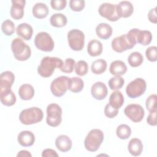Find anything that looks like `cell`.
Returning a JSON list of instances; mask_svg holds the SVG:
<instances>
[{"label": "cell", "mask_w": 157, "mask_h": 157, "mask_svg": "<svg viewBox=\"0 0 157 157\" xmlns=\"http://www.w3.org/2000/svg\"><path fill=\"white\" fill-rule=\"evenodd\" d=\"M0 99L1 103L6 106H12L14 105L17 100L15 94L11 90L0 93Z\"/></svg>", "instance_id": "cell-29"}, {"label": "cell", "mask_w": 157, "mask_h": 157, "mask_svg": "<svg viewBox=\"0 0 157 157\" xmlns=\"http://www.w3.org/2000/svg\"><path fill=\"white\" fill-rule=\"evenodd\" d=\"M12 5L10 8L11 17L15 20L23 18L26 1L24 0H13L12 1Z\"/></svg>", "instance_id": "cell-15"}, {"label": "cell", "mask_w": 157, "mask_h": 157, "mask_svg": "<svg viewBox=\"0 0 157 157\" xmlns=\"http://www.w3.org/2000/svg\"><path fill=\"white\" fill-rule=\"evenodd\" d=\"M1 29L5 35L11 36L15 31V25L12 21L6 20L1 25Z\"/></svg>", "instance_id": "cell-35"}, {"label": "cell", "mask_w": 157, "mask_h": 157, "mask_svg": "<svg viewBox=\"0 0 157 157\" xmlns=\"http://www.w3.org/2000/svg\"><path fill=\"white\" fill-rule=\"evenodd\" d=\"M109 86L111 90H118L123 87L124 83V80L121 76H115L110 78L109 80Z\"/></svg>", "instance_id": "cell-34"}, {"label": "cell", "mask_w": 157, "mask_h": 157, "mask_svg": "<svg viewBox=\"0 0 157 157\" xmlns=\"http://www.w3.org/2000/svg\"><path fill=\"white\" fill-rule=\"evenodd\" d=\"M117 13L120 18L130 17L134 11V7L129 1H123L117 5Z\"/></svg>", "instance_id": "cell-16"}, {"label": "cell", "mask_w": 157, "mask_h": 157, "mask_svg": "<svg viewBox=\"0 0 157 157\" xmlns=\"http://www.w3.org/2000/svg\"><path fill=\"white\" fill-rule=\"evenodd\" d=\"M69 77L59 76L54 79L50 85V90L52 94L56 97H61L64 94L67 90Z\"/></svg>", "instance_id": "cell-10"}, {"label": "cell", "mask_w": 157, "mask_h": 157, "mask_svg": "<svg viewBox=\"0 0 157 157\" xmlns=\"http://www.w3.org/2000/svg\"><path fill=\"white\" fill-rule=\"evenodd\" d=\"M136 38L137 43H139L142 45H147L152 40V34L150 31H141L136 28Z\"/></svg>", "instance_id": "cell-22"}, {"label": "cell", "mask_w": 157, "mask_h": 157, "mask_svg": "<svg viewBox=\"0 0 157 157\" xmlns=\"http://www.w3.org/2000/svg\"><path fill=\"white\" fill-rule=\"evenodd\" d=\"M11 50L15 58L18 61H26L31 55L30 47L20 38H15L12 40Z\"/></svg>", "instance_id": "cell-4"}, {"label": "cell", "mask_w": 157, "mask_h": 157, "mask_svg": "<svg viewBox=\"0 0 157 157\" xmlns=\"http://www.w3.org/2000/svg\"><path fill=\"white\" fill-rule=\"evenodd\" d=\"M55 145L59 151L67 152L72 147V141L67 136L60 135L55 140Z\"/></svg>", "instance_id": "cell-18"}, {"label": "cell", "mask_w": 157, "mask_h": 157, "mask_svg": "<svg viewBox=\"0 0 157 157\" xmlns=\"http://www.w3.org/2000/svg\"><path fill=\"white\" fill-rule=\"evenodd\" d=\"M116 134L118 137L124 140L129 137L131 134V129L130 127L125 124H120L118 126L116 130Z\"/></svg>", "instance_id": "cell-33"}, {"label": "cell", "mask_w": 157, "mask_h": 157, "mask_svg": "<svg viewBox=\"0 0 157 157\" xmlns=\"http://www.w3.org/2000/svg\"><path fill=\"white\" fill-rule=\"evenodd\" d=\"M147 88L145 80L142 78H137L131 81L126 88V94L131 98H136L142 95Z\"/></svg>", "instance_id": "cell-8"}, {"label": "cell", "mask_w": 157, "mask_h": 157, "mask_svg": "<svg viewBox=\"0 0 157 157\" xmlns=\"http://www.w3.org/2000/svg\"><path fill=\"white\" fill-rule=\"evenodd\" d=\"M145 55L150 61H156L157 60V47L156 46L149 47L145 51Z\"/></svg>", "instance_id": "cell-40"}, {"label": "cell", "mask_w": 157, "mask_h": 157, "mask_svg": "<svg viewBox=\"0 0 157 157\" xmlns=\"http://www.w3.org/2000/svg\"><path fill=\"white\" fill-rule=\"evenodd\" d=\"M16 31L17 35L26 40H29L32 37L33 29L32 26L28 23L20 24L17 27Z\"/></svg>", "instance_id": "cell-19"}, {"label": "cell", "mask_w": 157, "mask_h": 157, "mask_svg": "<svg viewBox=\"0 0 157 157\" xmlns=\"http://www.w3.org/2000/svg\"><path fill=\"white\" fill-rule=\"evenodd\" d=\"M87 52L91 56H97L101 54L102 52V45L98 40H91L87 45Z\"/></svg>", "instance_id": "cell-26"}, {"label": "cell", "mask_w": 157, "mask_h": 157, "mask_svg": "<svg viewBox=\"0 0 157 157\" xmlns=\"http://www.w3.org/2000/svg\"><path fill=\"white\" fill-rule=\"evenodd\" d=\"M156 8L155 7L153 9H151L148 14V20L153 23H156L157 22V17H156Z\"/></svg>", "instance_id": "cell-45"}, {"label": "cell", "mask_w": 157, "mask_h": 157, "mask_svg": "<svg viewBox=\"0 0 157 157\" xmlns=\"http://www.w3.org/2000/svg\"><path fill=\"white\" fill-rule=\"evenodd\" d=\"M136 30V28L132 29L127 34L115 37L112 41L113 50L118 53H121L133 48L137 43Z\"/></svg>", "instance_id": "cell-1"}, {"label": "cell", "mask_w": 157, "mask_h": 157, "mask_svg": "<svg viewBox=\"0 0 157 157\" xmlns=\"http://www.w3.org/2000/svg\"><path fill=\"white\" fill-rule=\"evenodd\" d=\"M107 88L105 83L101 82L94 83L91 88V93L93 97L97 100L104 99L107 94Z\"/></svg>", "instance_id": "cell-14"}, {"label": "cell", "mask_w": 157, "mask_h": 157, "mask_svg": "<svg viewBox=\"0 0 157 157\" xmlns=\"http://www.w3.org/2000/svg\"><path fill=\"white\" fill-rule=\"evenodd\" d=\"M42 157H50V156L58 157V155L57 154L56 151H55L54 150L51 148H47L42 151Z\"/></svg>", "instance_id": "cell-44"}, {"label": "cell", "mask_w": 157, "mask_h": 157, "mask_svg": "<svg viewBox=\"0 0 157 157\" xmlns=\"http://www.w3.org/2000/svg\"><path fill=\"white\" fill-rule=\"evenodd\" d=\"M43 117V112L40 108L33 107L23 110L19 115V120L22 124L29 125L40 122Z\"/></svg>", "instance_id": "cell-3"}, {"label": "cell", "mask_w": 157, "mask_h": 157, "mask_svg": "<svg viewBox=\"0 0 157 157\" xmlns=\"http://www.w3.org/2000/svg\"><path fill=\"white\" fill-rule=\"evenodd\" d=\"M63 64V60L59 58L45 56L42 59L37 67V72L42 77H49L56 68L60 69Z\"/></svg>", "instance_id": "cell-2"}, {"label": "cell", "mask_w": 157, "mask_h": 157, "mask_svg": "<svg viewBox=\"0 0 157 157\" xmlns=\"http://www.w3.org/2000/svg\"><path fill=\"white\" fill-rule=\"evenodd\" d=\"M111 74L115 76L124 75L127 71V67L124 62L120 60H116L111 63L109 69Z\"/></svg>", "instance_id": "cell-20"}, {"label": "cell", "mask_w": 157, "mask_h": 157, "mask_svg": "<svg viewBox=\"0 0 157 157\" xmlns=\"http://www.w3.org/2000/svg\"><path fill=\"white\" fill-rule=\"evenodd\" d=\"M52 26L56 28L64 26L67 24V18L63 13H55L52 15L50 19Z\"/></svg>", "instance_id": "cell-30"}, {"label": "cell", "mask_w": 157, "mask_h": 157, "mask_svg": "<svg viewBox=\"0 0 157 157\" xmlns=\"http://www.w3.org/2000/svg\"><path fill=\"white\" fill-rule=\"evenodd\" d=\"M67 41L70 48L75 51H80L85 44V34L77 29L69 31L67 33Z\"/></svg>", "instance_id": "cell-7"}, {"label": "cell", "mask_w": 157, "mask_h": 157, "mask_svg": "<svg viewBox=\"0 0 157 157\" xmlns=\"http://www.w3.org/2000/svg\"><path fill=\"white\" fill-rule=\"evenodd\" d=\"M107 66V62L103 59L95 60L91 64V72L95 74H101L105 71Z\"/></svg>", "instance_id": "cell-31"}, {"label": "cell", "mask_w": 157, "mask_h": 157, "mask_svg": "<svg viewBox=\"0 0 157 157\" xmlns=\"http://www.w3.org/2000/svg\"><path fill=\"white\" fill-rule=\"evenodd\" d=\"M118 109L113 108L109 104H106L104 108V114L107 117L109 118H113L115 117H116L118 115Z\"/></svg>", "instance_id": "cell-41"}, {"label": "cell", "mask_w": 157, "mask_h": 157, "mask_svg": "<svg viewBox=\"0 0 157 157\" xmlns=\"http://www.w3.org/2000/svg\"><path fill=\"white\" fill-rule=\"evenodd\" d=\"M128 61L131 67H136L141 65L144 61V58L140 52H134L129 55Z\"/></svg>", "instance_id": "cell-32"}, {"label": "cell", "mask_w": 157, "mask_h": 157, "mask_svg": "<svg viewBox=\"0 0 157 157\" xmlns=\"http://www.w3.org/2000/svg\"><path fill=\"white\" fill-rule=\"evenodd\" d=\"M18 94L23 100H30L34 95V89L29 84H23L18 90Z\"/></svg>", "instance_id": "cell-27"}, {"label": "cell", "mask_w": 157, "mask_h": 157, "mask_svg": "<svg viewBox=\"0 0 157 157\" xmlns=\"http://www.w3.org/2000/svg\"><path fill=\"white\" fill-rule=\"evenodd\" d=\"M32 11L34 17L42 19L45 18L48 15L49 10L45 4L42 2H37L33 6Z\"/></svg>", "instance_id": "cell-24"}, {"label": "cell", "mask_w": 157, "mask_h": 157, "mask_svg": "<svg viewBox=\"0 0 157 157\" xmlns=\"http://www.w3.org/2000/svg\"><path fill=\"white\" fill-rule=\"evenodd\" d=\"M116 7L117 4H112L107 2L103 3L99 7V13L101 17L107 18L109 21H117L120 18L117 13Z\"/></svg>", "instance_id": "cell-12"}, {"label": "cell", "mask_w": 157, "mask_h": 157, "mask_svg": "<svg viewBox=\"0 0 157 157\" xmlns=\"http://www.w3.org/2000/svg\"><path fill=\"white\" fill-rule=\"evenodd\" d=\"M97 36L104 40L108 39L112 34V28L105 23H99L96 28Z\"/></svg>", "instance_id": "cell-21"}, {"label": "cell", "mask_w": 157, "mask_h": 157, "mask_svg": "<svg viewBox=\"0 0 157 157\" xmlns=\"http://www.w3.org/2000/svg\"><path fill=\"white\" fill-rule=\"evenodd\" d=\"M17 156H18V157H24V156L25 157H31L32 155L29 151H28L26 150H21L18 152Z\"/></svg>", "instance_id": "cell-46"}, {"label": "cell", "mask_w": 157, "mask_h": 157, "mask_svg": "<svg viewBox=\"0 0 157 157\" xmlns=\"http://www.w3.org/2000/svg\"><path fill=\"white\" fill-rule=\"evenodd\" d=\"M156 100L157 96L155 94L150 95L146 99L145 105L147 109L149 112L156 110Z\"/></svg>", "instance_id": "cell-38"}, {"label": "cell", "mask_w": 157, "mask_h": 157, "mask_svg": "<svg viewBox=\"0 0 157 157\" xmlns=\"http://www.w3.org/2000/svg\"><path fill=\"white\" fill-rule=\"evenodd\" d=\"M156 110L150 112L147 118V122L148 124L151 126L156 125Z\"/></svg>", "instance_id": "cell-43"}, {"label": "cell", "mask_w": 157, "mask_h": 157, "mask_svg": "<svg viewBox=\"0 0 157 157\" xmlns=\"http://www.w3.org/2000/svg\"><path fill=\"white\" fill-rule=\"evenodd\" d=\"M124 104V97L122 93L116 90L113 92L109 98V104L115 109H119Z\"/></svg>", "instance_id": "cell-28"}, {"label": "cell", "mask_w": 157, "mask_h": 157, "mask_svg": "<svg viewBox=\"0 0 157 157\" xmlns=\"http://www.w3.org/2000/svg\"><path fill=\"white\" fill-rule=\"evenodd\" d=\"M62 109L55 103L49 104L47 107V123L52 127L59 126L62 121Z\"/></svg>", "instance_id": "cell-6"}, {"label": "cell", "mask_w": 157, "mask_h": 157, "mask_svg": "<svg viewBox=\"0 0 157 157\" xmlns=\"http://www.w3.org/2000/svg\"><path fill=\"white\" fill-rule=\"evenodd\" d=\"M67 1L66 0H52L50 4L52 7L57 10H61L64 9L66 6Z\"/></svg>", "instance_id": "cell-42"}, {"label": "cell", "mask_w": 157, "mask_h": 157, "mask_svg": "<svg viewBox=\"0 0 157 157\" xmlns=\"http://www.w3.org/2000/svg\"><path fill=\"white\" fill-rule=\"evenodd\" d=\"M128 147L130 154L137 156L141 154L143 150V144L140 139L133 138L129 142Z\"/></svg>", "instance_id": "cell-25"}, {"label": "cell", "mask_w": 157, "mask_h": 157, "mask_svg": "<svg viewBox=\"0 0 157 157\" xmlns=\"http://www.w3.org/2000/svg\"><path fill=\"white\" fill-rule=\"evenodd\" d=\"M103 140L104 134L102 131L98 129H93L88 132L85 139V147L89 151H96L99 148Z\"/></svg>", "instance_id": "cell-5"}, {"label": "cell", "mask_w": 157, "mask_h": 157, "mask_svg": "<svg viewBox=\"0 0 157 157\" xmlns=\"http://www.w3.org/2000/svg\"><path fill=\"white\" fill-rule=\"evenodd\" d=\"M85 2L83 0H71L69 6L73 11L80 12L85 7Z\"/></svg>", "instance_id": "cell-39"}, {"label": "cell", "mask_w": 157, "mask_h": 157, "mask_svg": "<svg viewBox=\"0 0 157 157\" xmlns=\"http://www.w3.org/2000/svg\"><path fill=\"white\" fill-rule=\"evenodd\" d=\"M124 112L128 118L135 123L141 121L145 115L143 107L137 104H131L127 105L124 110Z\"/></svg>", "instance_id": "cell-11"}, {"label": "cell", "mask_w": 157, "mask_h": 157, "mask_svg": "<svg viewBox=\"0 0 157 157\" xmlns=\"http://www.w3.org/2000/svg\"><path fill=\"white\" fill-rule=\"evenodd\" d=\"M15 80V75L11 71H5L0 75V93L11 90Z\"/></svg>", "instance_id": "cell-13"}, {"label": "cell", "mask_w": 157, "mask_h": 157, "mask_svg": "<svg viewBox=\"0 0 157 157\" xmlns=\"http://www.w3.org/2000/svg\"><path fill=\"white\" fill-rule=\"evenodd\" d=\"M75 61L72 58H67L63 63L60 70L64 73H71L75 66Z\"/></svg>", "instance_id": "cell-37"}, {"label": "cell", "mask_w": 157, "mask_h": 157, "mask_svg": "<svg viewBox=\"0 0 157 157\" xmlns=\"http://www.w3.org/2000/svg\"><path fill=\"white\" fill-rule=\"evenodd\" d=\"M34 44L40 50L51 52L54 48V42L49 34L46 32L39 33L35 37Z\"/></svg>", "instance_id": "cell-9"}, {"label": "cell", "mask_w": 157, "mask_h": 157, "mask_svg": "<svg viewBox=\"0 0 157 157\" xmlns=\"http://www.w3.org/2000/svg\"><path fill=\"white\" fill-rule=\"evenodd\" d=\"M18 143L23 147H29L34 144L35 136L29 131H23L20 132L17 137Z\"/></svg>", "instance_id": "cell-17"}, {"label": "cell", "mask_w": 157, "mask_h": 157, "mask_svg": "<svg viewBox=\"0 0 157 157\" xmlns=\"http://www.w3.org/2000/svg\"><path fill=\"white\" fill-rule=\"evenodd\" d=\"M75 69L76 74L80 76H83L88 72V65L86 61L80 60L75 64Z\"/></svg>", "instance_id": "cell-36"}, {"label": "cell", "mask_w": 157, "mask_h": 157, "mask_svg": "<svg viewBox=\"0 0 157 157\" xmlns=\"http://www.w3.org/2000/svg\"><path fill=\"white\" fill-rule=\"evenodd\" d=\"M84 86V83L82 79L78 77L69 78L67 83V90L73 93L80 92Z\"/></svg>", "instance_id": "cell-23"}]
</instances>
